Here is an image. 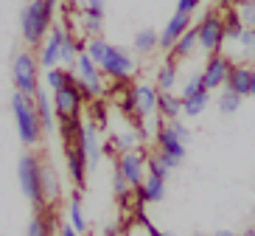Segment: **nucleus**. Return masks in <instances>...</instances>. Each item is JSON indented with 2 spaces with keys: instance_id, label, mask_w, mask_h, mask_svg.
<instances>
[{
  "instance_id": "nucleus-38",
  "label": "nucleus",
  "mask_w": 255,
  "mask_h": 236,
  "mask_svg": "<svg viewBox=\"0 0 255 236\" xmlns=\"http://www.w3.org/2000/svg\"><path fill=\"white\" fill-rule=\"evenodd\" d=\"M84 11L104 17V0H84Z\"/></svg>"
},
{
  "instance_id": "nucleus-15",
  "label": "nucleus",
  "mask_w": 255,
  "mask_h": 236,
  "mask_svg": "<svg viewBox=\"0 0 255 236\" xmlns=\"http://www.w3.org/2000/svg\"><path fill=\"white\" fill-rule=\"evenodd\" d=\"M157 149H160L163 155H168V158H171L177 166L185 160V144H182L180 138L174 135V130L168 127V124H163V127L157 130Z\"/></svg>"
},
{
  "instance_id": "nucleus-36",
  "label": "nucleus",
  "mask_w": 255,
  "mask_h": 236,
  "mask_svg": "<svg viewBox=\"0 0 255 236\" xmlns=\"http://www.w3.org/2000/svg\"><path fill=\"white\" fill-rule=\"evenodd\" d=\"M165 124L171 127V130H174V135L180 138L182 144H188V138H191V130H188L185 124H182V121H165Z\"/></svg>"
},
{
  "instance_id": "nucleus-26",
  "label": "nucleus",
  "mask_w": 255,
  "mask_h": 236,
  "mask_svg": "<svg viewBox=\"0 0 255 236\" xmlns=\"http://www.w3.org/2000/svg\"><path fill=\"white\" fill-rule=\"evenodd\" d=\"M42 191H45V203L59 194V177L51 163H42Z\"/></svg>"
},
{
  "instance_id": "nucleus-8",
  "label": "nucleus",
  "mask_w": 255,
  "mask_h": 236,
  "mask_svg": "<svg viewBox=\"0 0 255 236\" xmlns=\"http://www.w3.org/2000/svg\"><path fill=\"white\" fill-rule=\"evenodd\" d=\"M87 99L84 90L79 87L76 76L70 79L62 90L53 93V110H56V118L59 121H79V110H82V101Z\"/></svg>"
},
{
  "instance_id": "nucleus-35",
  "label": "nucleus",
  "mask_w": 255,
  "mask_h": 236,
  "mask_svg": "<svg viewBox=\"0 0 255 236\" xmlns=\"http://www.w3.org/2000/svg\"><path fill=\"white\" fill-rule=\"evenodd\" d=\"M115 144H118L121 152H129V149H135V144H137L135 130H121V132H115Z\"/></svg>"
},
{
  "instance_id": "nucleus-16",
  "label": "nucleus",
  "mask_w": 255,
  "mask_h": 236,
  "mask_svg": "<svg viewBox=\"0 0 255 236\" xmlns=\"http://www.w3.org/2000/svg\"><path fill=\"white\" fill-rule=\"evenodd\" d=\"M225 87L233 93H239L241 99L250 96V90H253V68H247V65H233L230 79H227Z\"/></svg>"
},
{
  "instance_id": "nucleus-22",
  "label": "nucleus",
  "mask_w": 255,
  "mask_h": 236,
  "mask_svg": "<svg viewBox=\"0 0 255 236\" xmlns=\"http://www.w3.org/2000/svg\"><path fill=\"white\" fill-rule=\"evenodd\" d=\"M177 79H180V70H177V65H174V59L163 62L157 70V90L160 93H174V87H177Z\"/></svg>"
},
{
  "instance_id": "nucleus-46",
  "label": "nucleus",
  "mask_w": 255,
  "mask_h": 236,
  "mask_svg": "<svg viewBox=\"0 0 255 236\" xmlns=\"http://www.w3.org/2000/svg\"><path fill=\"white\" fill-rule=\"evenodd\" d=\"M241 236H255V228H247V231H244Z\"/></svg>"
},
{
  "instance_id": "nucleus-32",
  "label": "nucleus",
  "mask_w": 255,
  "mask_h": 236,
  "mask_svg": "<svg viewBox=\"0 0 255 236\" xmlns=\"http://www.w3.org/2000/svg\"><path fill=\"white\" fill-rule=\"evenodd\" d=\"M25 236H51V222H48V217L42 211L34 214V220L25 228Z\"/></svg>"
},
{
  "instance_id": "nucleus-41",
  "label": "nucleus",
  "mask_w": 255,
  "mask_h": 236,
  "mask_svg": "<svg viewBox=\"0 0 255 236\" xmlns=\"http://www.w3.org/2000/svg\"><path fill=\"white\" fill-rule=\"evenodd\" d=\"M146 228H149V236H171V234H163V231H157L151 222H146Z\"/></svg>"
},
{
  "instance_id": "nucleus-27",
  "label": "nucleus",
  "mask_w": 255,
  "mask_h": 236,
  "mask_svg": "<svg viewBox=\"0 0 255 236\" xmlns=\"http://www.w3.org/2000/svg\"><path fill=\"white\" fill-rule=\"evenodd\" d=\"M216 104H219V113H222V115H233V113H239V110H241V96L225 87V90L219 93Z\"/></svg>"
},
{
  "instance_id": "nucleus-2",
  "label": "nucleus",
  "mask_w": 255,
  "mask_h": 236,
  "mask_svg": "<svg viewBox=\"0 0 255 236\" xmlns=\"http://www.w3.org/2000/svg\"><path fill=\"white\" fill-rule=\"evenodd\" d=\"M53 6L56 0H28L20 11V34L28 48H39L53 28Z\"/></svg>"
},
{
  "instance_id": "nucleus-23",
  "label": "nucleus",
  "mask_w": 255,
  "mask_h": 236,
  "mask_svg": "<svg viewBox=\"0 0 255 236\" xmlns=\"http://www.w3.org/2000/svg\"><path fill=\"white\" fill-rule=\"evenodd\" d=\"M154 48H160V31L154 28H140L132 39V51L135 53H151Z\"/></svg>"
},
{
  "instance_id": "nucleus-43",
  "label": "nucleus",
  "mask_w": 255,
  "mask_h": 236,
  "mask_svg": "<svg viewBox=\"0 0 255 236\" xmlns=\"http://www.w3.org/2000/svg\"><path fill=\"white\" fill-rule=\"evenodd\" d=\"M104 236H121V231L115 225H110V228H104Z\"/></svg>"
},
{
  "instance_id": "nucleus-44",
  "label": "nucleus",
  "mask_w": 255,
  "mask_h": 236,
  "mask_svg": "<svg viewBox=\"0 0 255 236\" xmlns=\"http://www.w3.org/2000/svg\"><path fill=\"white\" fill-rule=\"evenodd\" d=\"M213 236H241V234H236V231H227V228H222V231H216Z\"/></svg>"
},
{
  "instance_id": "nucleus-11",
  "label": "nucleus",
  "mask_w": 255,
  "mask_h": 236,
  "mask_svg": "<svg viewBox=\"0 0 255 236\" xmlns=\"http://www.w3.org/2000/svg\"><path fill=\"white\" fill-rule=\"evenodd\" d=\"M230 70H233V62L227 59L225 53H213L208 56L205 62V68L199 70L202 73V82H205V90H219V87H225L227 79H230Z\"/></svg>"
},
{
  "instance_id": "nucleus-14",
  "label": "nucleus",
  "mask_w": 255,
  "mask_h": 236,
  "mask_svg": "<svg viewBox=\"0 0 255 236\" xmlns=\"http://www.w3.org/2000/svg\"><path fill=\"white\" fill-rule=\"evenodd\" d=\"M188 28H191V17H188V14H180V11H174V17L165 23V28L160 31V48L171 53L174 45L180 42V37L185 34Z\"/></svg>"
},
{
  "instance_id": "nucleus-4",
  "label": "nucleus",
  "mask_w": 255,
  "mask_h": 236,
  "mask_svg": "<svg viewBox=\"0 0 255 236\" xmlns=\"http://www.w3.org/2000/svg\"><path fill=\"white\" fill-rule=\"evenodd\" d=\"M17 180H20V189H23L25 200H28L37 211H42V206H45V191H42V160H39L34 152L20 155V160H17Z\"/></svg>"
},
{
  "instance_id": "nucleus-18",
  "label": "nucleus",
  "mask_w": 255,
  "mask_h": 236,
  "mask_svg": "<svg viewBox=\"0 0 255 236\" xmlns=\"http://www.w3.org/2000/svg\"><path fill=\"white\" fill-rule=\"evenodd\" d=\"M137 194V203L140 206H149V203H160V200H165V180L163 177H146V183L140 186V189H135Z\"/></svg>"
},
{
  "instance_id": "nucleus-25",
  "label": "nucleus",
  "mask_w": 255,
  "mask_h": 236,
  "mask_svg": "<svg viewBox=\"0 0 255 236\" xmlns=\"http://www.w3.org/2000/svg\"><path fill=\"white\" fill-rule=\"evenodd\" d=\"M196 45H199V34H196V25H191V28H188L185 34L180 37V42L174 45L171 59H185V56H191Z\"/></svg>"
},
{
  "instance_id": "nucleus-17",
  "label": "nucleus",
  "mask_w": 255,
  "mask_h": 236,
  "mask_svg": "<svg viewBox=\"0 0 255 236\" xmlns=\"http://www.w3.org/2000/svg\"><path fill=\"white\" fill-rule=\"evenodd\" d=\"M65 160H68V175H70V180L76 183V189H82V186H84V172H87V158H84V152H82L76 144H70Z\"/></svg>"
},
{
  "instance_id": "nucleus-1",
  "label": "nucleus",
  "mask_w": 255,
  "mask_h": 236,
  "mask_svg": "<svg viewBox=\"0 0 255 236\" xmlns=\"http://www.w3.org/2000/svg\"><path fill=\"white\" fill-rule=\"evenodd\" d=\"M84 51L90 53L96 65L101 68L107 79H115V82H127L137 73V59L127 48L121 45H113V42H107L104 37H93L84 42Z\"/></svg>"
},
{
  "instance_id": "nucleus-3",
  "label": "nucleus",
  "mask_w": 255,
  "mask_h": 236,
  "mask_svg": "<svg viewBox=\"0 0 255 236\" xmlns=\"http://www.w3.org/2000/svg\"><path fill=\"white\" fill-rule=\"evenodd\" d=\"M11 113H14L17 121V135L25 146H39L42 141V121H39V113L34 107V99L23 96V93H11Z\"/></svg>"
},
{
  "instance_id": "nucleus-33",
  "label": "nucleus",
  "mask_w": 255,
  "mask_h": 236,
  "mask_svg": "<svg viewBox=\"0 0 255 236\" xmlns=\"http://www.w3.org/2000/svg\"><path fill=\"white\" fill-rule=\"evenodd\" d=\"M82 28H84V37H87V39H93V37H101V28H104V20H101L98 14H90V11H84Z\"/></svg>"
},
{
  "instance_id": "nucleus-20",
  "label": "nucleus",
  "mask_w": 255,
  "mask_h": 236,
  "mask_svg": "<svg viewBox=\"0 0 255 236\" xmlns=\"http://www.w3.org/2000/svg\"><path fill=\"white\" fill-rule=\"evenodd\" d=\"M157 115L163 118V121H180V115H182V99H180V96H174V93H160Z\"/></svg>"
},
{
  "instance_id": "nucleus-9",
  "label": "nucleus",
  "mask_w": 255,
  "mask_h": 236,
  "mask_svg": "<svg viewBox=\"0 0 255 236\" xmlns=\"http://www.w3.org/2000/svg\"><path fill=\"white\" fill-rule=\"evenodd\" d=\"M157 101H160L157 84H149V82H135L127 93V104L137 118H151V115H157Z\"/></svg>"
},
{
  "instance_id": "nucleus-37",
  "label": "nucleus",
  "mask_w": 255,
  "mask_h": 236,
  "mask_svg": "<svg viewBox=\"0 0 255 236\" xmlns=\"http://www.w3.org/2000/svg\"><path fill=\"white\" fill-rule=\"evenodd\" d=\"M199 3H202V0H177V11H180V14H194L196 8H199Z\"/></svg>"
},
{
  "instance_id": "nucleus-48",
  "label": "nucleus",
  "mask_w": 255,
  "mask_h": 236,
  "mask_svg": "<svg viewBox=\"0 0 255 236\" xmlns=\"http://www.w3.org/2000/svg\"><path fill=\"white\" fill-rule=\"evenodd\" d=\"M244 3H255V0H241V6H244Z\"/></svg>"
},
{
  "instance_id": "nucleus-13",
  "label": "nucleus",
  "mask_w": 255,
  "mask_h": 236,
  "mask_svg": "<svg viewBox=\"0 0 255 236\" xmlns=\"http://www.w3.org/2000/svg\"><path fill=\"white\" fill-rule=\"evenodd\" d=\"M76 146H79L84 152V158H87V169H96L98 160H101V141H98L96 124H82V127H79Z\"/></svg>"
},
{
  "instance_id": "nucleus-28",
  "label": "nucleus",
  "mask_w": 255,
  "mask_h": 236,
  "mask_svg": "<svg viewBox=\"0 0 255 236\" xmlns=\"http://www.w3.org/2000/svg\"><path fill=\"white\" fill-rule=\"evenodd\" d=\"M210 101V93H199V96H194V99H185L182 101V115H188V118H196V115L205 113V107H208Z\"/></svg>"
},
{
  "instance_id": "nucleus-7",
  "label": "nucleus",
  "mask_w": 255,
  "mask_h": 236,
  "mask_svg": "<svg viewBox=\"0 0 255 236\" xmlns=\"http://www.w3.org/2000/svg\"><path fill=\"white\" fill-rule=\"evenodd\" d=\"M196 34H199V48H202L208 56L213 53H222L225 45V14L222 11H208V14L196 23Z\"/></svg>"
},
{
  "instance_id": "nucleus-5",
  "label": "nucleus",
  "mask_w": 255,
  "mask_h": 236,
  "mask_svg": "<svg viewBox=\"0 0 255 236\" xmlns=\"http://www.w3.org/2000/svg\"><path fill=\"white\" fill-rule=\"evenodd\" d=\"M11 79L17 93L34 99L39 93V59L31 51H17L11 59Z\"/></svg>"
},
{
  "instance_id": "nucleus-39",
  "label": "nucleus",
  "mask_w": 255,
  "mask_h": 236,
  "mask_svg": "<svg viewBox=\"0 0 255 236\" xmlns=\"http://www.w3.org/2000/svg\"><path fill=\"white\" fill-rule=\"evenodd\" d=\"M239 45L241 48H255V28H244V31H241Z\"/></svg>"
},
{
  "instance_id": "nucleus-30",
  "label": "nucleus",
  "mask_w": 255,
  "mask_h": 236,
  "mask_svg": "<svg viewBox=\"0 0 255 236\" xmlns=\"http://www.w3.org/2000/svg\"><path fill=\"white\" fill-rule=\"evenodd\" d=\"M241 31H244V23H241V17H239V8H230V11H225V37L239 42Z\"/></svg>"
},
{
  "instance_id": "nucleus-45",
  "label": "nucleus",
  "mask_w": 255,
  "mask_h": 236,
  "mask_svg": "<svg viewBox=\"0 0 255 236\" xmlns=\"http://www.w3.org/2000/svg\"><path fill=\"white\" fill-rule=\"evenodd\" d=\"M244 56H247V59H255V48H244Z\"/></svg>"
},
{
  "instance_id": "nucleus-31",
  "label": "nucleus",
  "mask_w": 255,
  "mask_h": 236,
  "mask_svg": "<svg viewBox=\"0 0 255 236\" xmlns=\"http://www.w3.org/2000/svg\"><path fill=\"white\" fill-rule=\"evenodd\" d=\"M199 93H205V82H202V73H191V76L185 79V84H182L180 90V99H194V96H199Z\"/></svg>"
},
{
  "instance_id": "nucleus-21",
  "label": "nucleus",
  "mask_w": 255,
  "mask_h": 236,
  "mask_svg": "<svg viewBox=\"0 0 255 236\" xmlns=\"http://www.w3.org/2000/svg\"><path fill=\"white\" fill-rule=\"evenodd\" d=\"M146 169H149L151 177H163V180H165V177H168L174 169H177V163H174L168 155H163V152L157 149V152H151L149 158H146Z\"/></svg>"
},
{
  "instance_id": "nucleus-12",
  "label": "nucleus",
  "mask_w": 255,
  "mask_h": 236,
  "mask_svg": "<svg viewBox=\"0 0 255 236\" xmlns=\"http://www.w3.org/2000/svg\"><path fill=\"white\" fill-rule=\"evenodd\" d=\"M62 34H65V25H53L51 34L45 37V42L39 45V68H45V70L62 68V62H59V53H62Z\"/></svg>"
},
{
  "instance_id": "nucleus-40",
  "label": "nucleus",
  "mask_w": 255,
  "mask_h": 236,
  "mask_svg": "<svg viewBox=\"0 0 255 236\" xmlns=\"http://www.w3.org/2000/svg\"><path fill=\"white\" fill-rule=\"evenodd\" d=\"M59 236H82V234H79V231L68 222V225H62V228H59Z\"/></svg>"
},
{
  "instance_id": "nucleus-10",
  "label": "nucleus",
  "mask_w": 255,
  "mask_h": 236,
  "mask_svg": "<svg viewBox=\"0 0 255 236\" xmlns=\"http://www.w3.org/2000/svg\"><path fill=\"white\" fill-rule=\"evenodd\" d=\"M146 158L140 149H129V152H121L118 155V163H115V172H118L124 180H127L132 189H140L149 177V169H146Z\"/></svg>"
},
{
  "instance_id": "nucleus-42",
  "label": "nucleus",
  "mask_w": 255,
  "mask_h": 236,
  "mask_svg": "<svg viewBox=\"0 0 255 236\" xmlns=\"http://www.w3.org/2000/svg\"><path fill=\"white\" fill-rule=\"evenodd\" d=\"M219 6H227V8H230V6H241V0H219Z\"/></svg>"
},
{
  "instance_id": "nucleus-6",
  "label": "nucleus",
  "mask_w": 255,
  "mask_h": 236,
  "mask_svg": "<svg viewBox=\"0 0 255 236\" xmlns=\"http://www.w3.org/2000/svg\"><path fill=\"white\" fill-rule=\"evenodd\" d=\"M73 76H76V82H79V87L84 90L87 99L104 96V73H101V68L96 65V59H93L87 51L79 53V59H76V65H73Z\"/></svg>"
},
{
  "instance_id": "nucleus-19",
  "label": "nucleus",
  "mask_w": 255,
  "mask_h": 236,
  "mask_svg": "<svg viewBox=\"0 0 255 236\" xmlns=\"http://www.w3.org/2000/svg\"><path fill=\"white\" fill-rule=\"evenodd\" d=\"M34 107L39 113V121H42V130L45 132H53L56 127V110H53V96H48V90L39 87V93L34 96Z\"/></svg>"
},
{
  "instance_id": "nucleus-34",
  "label": "nucleus",
  "mask_w": 255,
  "mask_h": 236,
  "mask_svg": "<svg viewBox=\"0 0 255 236\" xmlns=\"http://www.w3.org/2000/svg\"><path fill=\"white\" fill-rule=\"evenodd\" d=\"M132 191H135V189H132V186H129L127 180H124V177H121L118 172H115V175H113V194H115V200L127 203V200L132 197Z\"/></svg>"
},
{
  "instance_id": "nucleus-50",
  "label": "nucleus",
  "mask_w": 255,
  "mask_h": 236,
  "mask_svg": "<svg viewBox=\"0 0 255 236\" xmlns=\"http://www.w3.org/2000/svg\"><path fill=\"white\" fill-rule=\"evenodd\" d=\"M253 228H255V225H253Z\"/></svg>"
},
{
  "instance_id": "nucleus-47",
  "label": "nucleus",
  "mask_w": 255,
  "mask_h": 236,
  "mask_svg": "<svg viewBox=\"0 0 255 236\" xmlns=\"http://www.w3.org/2000/svg\"><path fill=\"white\" fill-rule=\"evenodd\" d=\"M250 96H255V68H253V90H250Z\"/></svg>"
},
{
  "instance_id": "nucleus-29",
  "label": "nucleus",
  "mask_w": 255,
  "mask_h": 236,
  "mask_svg": "<svg viewBox=\"0 0 255 236\" xmlns=\"http://www.w3.org/2000/svg\"><path fill=\"white\" fill-rule=\"evenodd\" d=\"M73 79V70H68V68H53V70H45V84L51 87L53 93L56 90H62L65 84Z\"/></svg>"
},
{
  "instance_id": "nucleus-24",
  "label": "nucleus",
  "mask_w": 255,
  "mask_h": 236,
  "mask_svg": "<svg viewBox=\"0 0 255 236\" xmlns=\"http://www.w3.org/2000/svg\"><path fill=\"white\" fill-rule=\"evenodd\" d=\"M68 222L82 236L87 234V217H84V206H82V197H79V194H73V197L68 200Z\"/></svg>"
},
{
  "instance_id": "nucleus-49",
  "label": "nucleus",
  "mask_w": 255,
  "mask_h": 236,
  "mask_svg": "<svg viewBox=\"0 0 255 236\" xmlns=\"http://www.w3.org/2000/svg\"><path fill=\"white\" fill-rule=\"evenodd\" d=\"M196 236H202V234H196Z\"/></svg>"
}]
</instances>
